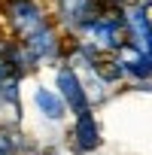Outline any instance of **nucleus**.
<instances>
[{
  "mask_svg": "<svg viewBox=\"0 0 152 155\" xmlns=\"http://www.w3.org/2000/svg\"><path fill=\"white\" fill-rule=\"evenodd\" d=\"M0 28L21 43L34 67H55L64 61L67 37L55 25L46 0H0Z\"/></svg>",
  "mask_w": 152,
  "mask_h": 155,
  "instance_id": "1",
  "label": "nucleus"
},
{
  "mask_svg": "<svg viewBox=\"0 0 152 155\" xmlns=\"http://www.w3.org/2000/svg\"><path fill=\"white\" fill-rule=\"evenodd\" d=\"M46 3H49L55 25L64 31L67 40H79L101 12L116 6L113 0H46Z\"/></svg>",
  "mask_w": 152,
  "mask_h": 155,
  "instance_id": "2",
  "label": "nucleus"
},
{
  "mask_svg": "<svg viewBox=\"0 0 152 155\" xmlns=\"http://www.w3.org/2000/svg\"><path fill=\"white\" fill-rule=\"evenodd\" d=\"M79 40H85L88 46H94V49H97V52H104V55L119 52V49L125 46L122 6H110L107 12H101V15H97V18L88 25V31H85Z\"/></svg>",
  "mask_w": 152,
  "mask_h": 155,
  "instance_id": "3",
  "label": "nucleus"
},
{
  "mask_svg": "<svg viewBox=\"0 0 152 155\" xmlns=\"http://www.w3.org/2000/svg\"><path fill=\"white\" fill-rule=\"evenodd\" d=\"M52 88L61 94V101H64V107H67L70 116H79L85 110H94L91 107V97L85 91V82H82V76H79V70L70 67L67 61H61V64L52 67Z\"/></svg>",
  "mask_w": 152,
  "mask_h": 155,
  "instance_id": "4",
  "label": "nucleus"
},
{
  "mask_svg": "<svg viewBox=\"0 0 152 155\" xmlns=\"http://www.w3.org/2000/svg\"><path fill=\"white\" fill-rule=\"evenodd\" d=\"M67 146H70L76 155H88V152H97V149L104 146V134H101V125H97L94 110H85V113H79V116H70Z\"/></svg>",
  "mask_w": 152,
  "mask_h": 155,
  "instance_id": "5",
  "label": "nucleus"
},
{
  "mask_svg": "<svg viewBox=\"0 0 152 155\" xmlns=\"http://www.w3.org/2000/svg\"><path fill=\"white\" fill-rule=\"evenodd\" d=\"M113 64H116V70L122 76V85H134V88L146 85V88H152V61L140 49L125 43L119 52H113Z\"/></svg>",
  "mask_w": 152,
  "mask_h": 155,
  "instance_id": "6",
  "label": "nucleus"
},
{
  "mask_svg": "<svg viewBox=\"0 0 152 155\" xmlns=\"http://www.w3.org/2000/svg\"><path fill=\"white\" fill-rule=\"evenodd\" d=\"M31 104H34L37 116H40L43 122H49V125H67V122H70V113H67L61 94H58L52 85H37V88L31 91Z\"/></svg>",
  "mask_w": 152,
  "mask_h": 155,
  "instance_id": "7",
  "label": "nucleus"
},
{
  "mask_svg": "<svg viewBox=\"0 0 152 155\" xmlns=\"http://www.w3.org/2000/svg\"><path fill=\"white\" fill-rule=\"evenodd\" d=\"M0 155H28V140L18 128H0Z\"/></svg>",
  "mask_w": 152,
  "mask_h": 155,
  "instance_id": "8",
  "label": "nucleus"
}]
</instances>
